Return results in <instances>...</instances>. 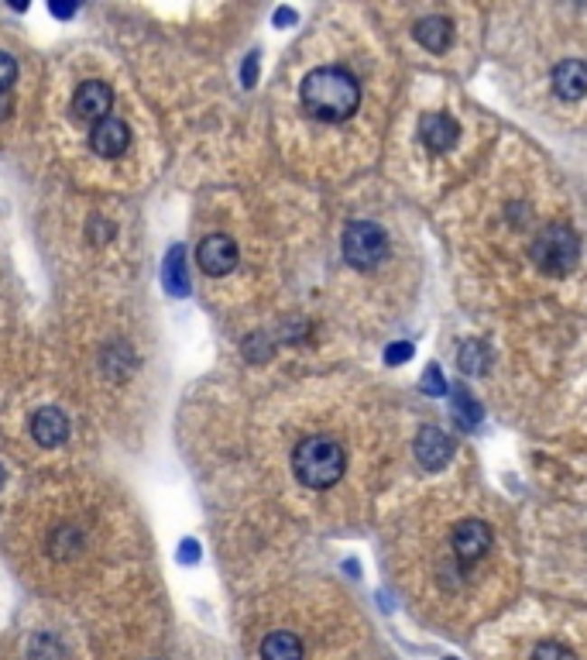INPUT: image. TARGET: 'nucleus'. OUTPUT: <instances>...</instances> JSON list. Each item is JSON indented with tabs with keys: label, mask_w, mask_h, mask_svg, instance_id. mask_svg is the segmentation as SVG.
Masks as SVG:
<instances>
[{
	"label": "nucleus",
	"mask_w": 587,
	"mask_h": 660,
	"mask_svg": "<svg viewBox=\"0 0 587 660\" xmlns=\"http://www.w3.org/2000/svg\"><path fill=\"white\" fill-rule=\"evenodd\" d=\"M450 547H453V557L461 561V564H474V561H481L488 554V547H491V530H488V523L481 520H464L453 526V537H450Z\"/></svg>",
	"instance_id": "nucleus-6"
},
{
	"label": "nucleus",
	"mask_w": 587,
	"mask_h": 660,
	"mask_svg": "<svg viewBox=\"0 0 587 660\" xmlns=\"http://www.w3.org/2000/svg\"><path fill=\"white\" fill-rule=\"evenodd\" d=\"M32 437H35L42 448H59V444H66V437H70V420H66L62 410L45 406V410H38L35 420H32Z\"/></svg>",
	"instance_id": "nucleus-12"
},
{
	"label": "nucleus",
	"mask_w": 587,
	"mask_h": 660,
	"mask_svg": "<svg viewBox=\"0 0 587 660\" xmlns=\"http://www.w3.org/2000/svg\"><path fill=\"white\" fill-rule=\"evenodd\" d=\"M14 80H18V62H14V55L0 52V93H7Z\"/></svg>",
	"instance_id": "nucleus-20"
},
{
	"label": "nucleus",
	"mask_w": 587,
	"mask_h": 660,
	"mask_svg": "<svg viewBox=\"0 0 587 660\" xmlns=\"http://www.w3.org/2000/svg\"><path fill=\"white\" fill-rule=\"evenodd\" d=\"M453 413H457V420H461L467 430H471V427L481 420V406L471 400V392H467V389H457V392H453Z\"/></svg>",
	"instance_id": "nucleus-17"
},
{
	"label": "nucleus",
	"mask_w": 587,
	"mask_h": 660,
	"mask_svg": "<svg viewBox=\"0 0 587 660\" xmlns=\"http://www.w3.org/2000/svg\"><path fill=\"white\" fill-rule=\"evenodd\" d=\"M295 14L289 11V7H282V11H275V24H293Z\"/></svg>",
	"instance_id": "nucleus-25"
},
{
	"label": "nucleus",
	"mask_w": 587,
	"mask_h": 660,
	"mask_svg": "<svg viewBox=\"0 0 587 660\" xmlns=\"http://www.w3.org/2000/svg\"><path fill=\"white\" fill-rule=\"evenodd\" d=\"M162 282H165V293L172 296H190V276H186V248L175 244L172 251L165 255V269H162Z\"/></svg>",
	"instance_id": "nucleus-13"
},
{
	"label": "nucleus",
	"mask_w": 587,
	"mask_h": 660,
	"mask_svg": "<svg viewBox=\"0 0 587 660\" xmlns=\"http://www.w3.org/2000/svg\"><path fill=\"white\" fill-rule=\"evenodd\" d=\"M110 107H114V93L100 80H87L72 93V118L76 121H104V118H110Z\"/></svg>",
	"instance_id": "nucleus-5"
},
{
	"label": "nucleus",
	"mask_w": 587,
	"mask_h": 660,
	"mask_svg": "<svg viewBox=\"0 0 587 660\" xmlns=\"http://www.w3.org/2000/svg\"><path fill=\"white\" fill-rule=\"evenodd\" d=\"M196 261H200V269L207 276L220 278L227 272H234V265H238V244H234V238H227V234H210L196 248Z\"/></svg>",
	"instance_id": "nucleus-7"
},
{
	"label": "nucleus",
	"mask_w": 587,
	"mask_h": 660,
	"mask_svg": "<svg viewBox=\"0 0 587 660\" xmlns=\"http://www.w3.org/2000/svg\"><path fill=\"white\" fill-rule=\"evenodd\" d=\"M450 660H453V657H450Z\"/></svg>",
	"instance_id": "nucleus-27"
},
{
	"label": "nucleus",
	"mask_w": 587,
	"mask_h": 660,
	"mask_svg": "<svg viewBox=\"0 0 587 660\" xmlns=\"http://www.w3.org/2000/svg\"><path fill=\"white\" fill-rule=\"evenodd\" d=\"M415 38H419V45H426L430 52H447L450 38H453V28H450L447 18H426L415 24Z\"/></svg>",
	"instance_id": "nucleus-15"
},
{
	"label": "nucleus",
	"mask_w": 587,
	"mask_h": 660,
	"mask_svg": "<svg viewBox=\"0 0 587 660\" xmlns=\"http://www.w3.org/2000/svg\"><path fill=\"white\" fill-rule=\"evenodd\" d=\"M11 97H7V93H0V121H7V118H11Z\"/></svg>",
	"instance_id": "nucleus-23"
},
{
	"label": "nucleus",
	"mask_w": 587,
	"mask_h": 660,
	"mask_svg": "<svg viewBox=\"0 0 587 660\" xmlns=\"http://www.w3.org/2000/svg\"><path fill=\"white\" fill-rule=\"evenodd\" d=\"M581 259V238L567 224H550L536 234L533 261L543 276H567Z\"/></svg>",
	"instance_id": "nucleus-3"
},
{
	"label": "nucleus",
	"mask_w": 587,
	"mask_h": 660,
	"mask_svg": "<svg viewBox=\"0 0 587 660\" xmlns=\"http://www.w3.org/2000/svg\"><path fill=\"white\" fill-rule=\"evenodd\" d=\"M89 148L100 158H117L131 148V127L121 121V118H104L89 127Z\"/></svg>",
	"instance_id": "nucleus-8"
},
{
	"label": "nucleus",
	"mask_w": 587,
	"mask_h": 660,
	"mask_svg": "<svg viewBox=\"0 0 587 660\" xmlns=\"http://www.w3.org/2000/svg\"><path fill=\"white\" fill-rule=\"evenodd\" d=\"M261 660H303V643L295 633H285V629L268 633L261 640Z\"/></svg>",
	"instance_id": "nucleus-14"
},
{
	"label": "nucleus",
	"mask_w": 587,
	"mask_h": 660,
	"mask_svg": "<svg viewBox=\"0 0 587 660\" xmlns=\"http://www.w3.org/2000/svg\"><path fill=\"white\" fill-rule=\"evenodd\" d=\"M553 90L560 100H584L587 97V66L581 59H564L553 70Z\"/></svg>",
	"instance_id": "nucleus-11"
},
{
	"label": "nucleus",
	"mask_w": 587,
	"mask_h": 660,
	"mask_svg": "<svg viewBox=\"0 0 587 660\" xmlns=\"http://www.w3.org/2000/svg\"><path fill=\"white\" fill-rule=\"evenodd\" d=\"M347 457L333 437H306L293 451V471L306 488H330L344 478Z\"/></svg>",
	"instance_id": "nucleus-2"
},
{
	"label": "nucleus",
	"mask_w": 587,
	"mask_h": 660,
	"mask_svg": "<svg viewBox=\"0 0 587 660\" xmlns=\"http://www.w3.org/2000/svg\"><path fill=\"white\" fill-rule=\"evenodd\" d=\"M419 138H423V145L433 148V152H447V148H453V141L461 138V127H457L453 118L433 110V114H426V118L419 121Z\"/></svg>",
	"instance_id": "nucleus-10"
},
{
	"label": "nucleus",
	"mask_w": 587,
	"mask_h": 660,
	"mask_svg": "<svg viewBox=\"0 0 587 660\" xmlns=\"http://www.w3.org/2000/svg\"><path fill=\"white\" fill-rule=\"evenodd\" d=\"M0 486H4V465H0Z\"/></svg>",
	"instance_id": "nucleus-26"
},
{
	"label": "nucleus",
	"mask_w": 587,
	"mask_h": 660,
	"mask_svg": "<svg viewBox=\"0 0 587 660\" xmlns=\"http://www.w3.org/2000/svg\"><path fill=\"white\" fill-rule=\"evenodd\" d=\"M299 100H303L310 118L337 124V121H347L358 110V104H361V87L340 66H320V70H312L303 80Z\"/></svg>",
	"instance_id": "nucleus-1"
},
{
	"label": "nucleus",
	"mask_w": 587,
	"mask_h": 660,
	"mask_svg": "<svg viewBox=\"0 0 587 660\" xmlns=\"http://www.w3.org/2000/svg\"><path fill=\"white\" fill-rule=\"evenodd\" d=\"M423 392H430V396H443V392H447V382H443L440 365H430L423 372Z\"/></svg>",
	"instance_id": "nucleus-19"
},
{
	"label": "nucleus",
	"mask_w": 587,
	"mask_h": 660,
	"mask_svg": "<svg viewBox=\"0 0 587 660\" xmlns=\"http://www.w3.org/2000/svg\"><path fill=\"white\" fill-rule=\"evenodd\" d=\"M413 358V344H392V348L385 351V362L388 365H402V362H409Z\"/></svg>",
	"instance_id": "nucleus-21"
},
{
	"label": "nucleus",
	"mask_w": 587,
	"mask_h": 660,
	"mask_svg": "<svg viewBox=\"0 0 587 660\" xmlns=\"http://www.w3.org/2000/svg\"><path fill=\"white\" fill-rule=\"evenodd\" d=\"M533 660H577L573 657V650H567L564 643L556 640H543L539 646L533 650Z\"/></svg>",
	"instance_id": "nucleus-18"
},
{
	"label": "nucleus",
	"mask_w": 587,
	"mask_h": 660,
	"mask_svg": "<svg viewBox=\"0 0 587 660\" xmlns=\"http://www.w3.org/2000/svg\"><path fill=\"white\" fill-rule=\"evenodd\" d=\"M457 365H461L464 375H481L488 368V348L481 341H464L461 351H457Z\"/></svg>",
	"instance_id": "nucleus-16"
},
{
	"label": "nucleus",
	"mask_w": 587,
	"mask_h": 660,
	"mask_svg": "<svg viewBox=\"0 0 587 660\" xmlns=\"http://www.w3.org/2000/svg\"><path fill=\"white\" fill-rule=\"evenodd\" d=\"M415 457H419L423 468L430 471L447 468L450 457H453V440L440 427H423L419 437H415Z\"/></svg>",
	"instance_id": "nucleus-9"
},
{
	"label": "nucleus",
	"mask_w": 587,
	"mask_h": 660,
	"mask_svg": "<svg viewBox=\"0 0 587 660\" xmlns=\"http://www.w3.org/2000/svg\"><path fill=\"white\" fill-rule=\"evenodd\" d=\"M344 259L354 265V269H375L385 255H388V238L378 224L371 221H354L347 224L344 231Z\"/></svg>",
	"instance_id": "nucleus-4"
},
{
	"label": "nucleus",
	"mask_w": 587,
	"mask_h": 660,
	"mask_svg": "<svg viewBox=\"0 0 587 660\" xmlns=\"http://www.w3.org/2000/svg\"><path fill=\"white\" fill-rule=\"evenodd\" d=\"M196 557H200V547L186 540V543H182V561H196Z\"/></svg>",
	"instance_id": "nucleus-24"
},
{
	"label": "nucleus",
	"mask_w": 587,
	"mask_h": 660,
	"mask_svg": "<svg viewBox=\"0 0 587 660\" xmlns=\"http://www.w3.org/2000/svg\"><path fill=\"white\" fill-rule=\"evenodd\" d=\"M49 11H52L55 18H72V14H76V4H49Z\"/></svg>",
	"instance_id": "nucleus-22"
}]
</instances>
